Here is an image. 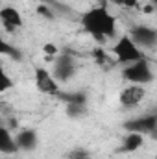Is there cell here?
Instances as JSON below:
<instances>
[{
  "instance_id": "obj_16",
  "label": "cell",
  "mask_w": 157,
  "mask_h": 159,
  "mask_svg": "<svg viewBox=\"0 0 157 159\" xmlns=\"http://www.w3.org/2000/svg\"><path fill=\"white\" fill-rule=\"evenodd\" d=\"M65 159H94L92 157V154L87 150V148H72V150H69L67 154H65Z\"/></svg>"
},
{
  "instance_id": "obj_9",
  "label": "cell",
  "mask_w": 157,
  "mask_h": 159,
  "mask_svg": "<svg viewBox=\"0 0 157 159\" xmlns=\"http://www.w3.org/2000/svg\"><path fill=\"white\" fill-rule=\"evenodd\" d=\"M124 128L128 131H137V133H141L144 137L146 135H154L157 129V115L155 113H146V115H142L139 119H133L129 122H126Z\"/></svg>"
},
{
  "instance_id": "obj_13",
  "label": "cell",
  "mask_w": 157,
  "mask_h": 159,
  "mask_svg": "<svg viewBox=\"0 0 157 159\" xmlns=\"http://www.w3.org/2000/svg\"><path fill=\"white\" fill-rule=\"evenodd\" d=\"M19 148H17V143H15V137L11 135V131L0 124V154H7V156H13L17 154Z\"/></svg>"
},
{
  "instance_id": "obj_19",
  "label": "cell",
  "mask_w": 157,
  "mask_h": 159,
  "mask_svg": "<svg viewBox=\"0 0 157 159\" xmlns=\"http://www.w3.org/2000/svg\"><path fill=\"white\" fill-rule=\"evenodd\" d=\"M43 52H44L50 59H54V57L59 54V48H57V44H54V43H46V44L43 46Z\"/></svg>"
},
{
  "instance_id": "obj_22",
  "label": "cell",
  "mask_w": 157,
  "mask_h": 159,
  "mask_svg": "<svg viewBox=\"0 0 157 159\" xmlns=\"http://www.w3.org/2000/svg\"><path fill=\"white\" fill-rule=\"evenodd\" d=\"M39 2H44V0H39Z\"/></svg>"
},
{
  "instance_id": "obj_12",
  "label": "cell",
  "mask_w": 157,
  "mask_h": 159,
  "mask_svg": "<svg viewBox=\"0 0 157 159\" xmlns=\"http://www.w3.org/2000/svg\"><path fill=\"white\" fill-rule=\"evenodd\" d=\"M142 146H144V135H141L137 131H128L120 139L118 152L120 154H133V152H139Z\"/></svg>"
},
{
  "instance_id": "obj_6",
  "label": "cell",
  "mask_w": 157,
  "mask_h": 159,
  "mask_svg": "<svg viewBox=\"0 0 157 159\" xmlns=\"http://www.w3.org/2000/svg\"><path fill=\"white\" fill-rule=\"evenodd\" d=\"M146 94H148V91H146V87H144V85L128 83L126 87H122V89H120V93H118V102H120V106H122V107L131 109V107L141 106V104L144 102Z\"/></svg>"
},
{
  "instance_id": "obj_18",
  "label": "cell",
  "mask_w": 157,
  "mask_h": 159,
  "mask_svg": "<svg viewBox=\"0 0 157 159\" xmlns=\"http://www.w3.org/2000/svg\"><path fill=\"white\" fill-rule=\"evenodd\" d=\"M92 56H94V59H96L98 65H109V63H111L109 57H107V54H105L102 48H96V50L92 52Z\"/></svg>"
},
{
  "instance_id": "obj_20",
  "label": "cell",
  "mask_w": 157,
  "mask_h": 159,
  "mask_svg": "<svg viewBox=\"0 0 157 159\" xmlns=\"http://www.w3.org/2000/svg\"><path fill=\"white\" fill-rule=\"evenodd\" d=\"M37 13H39V15H43V17H46V19H52V17H54V13H52V11H50L44 4L37 6Z\"/></svg>"
},
{
  "instance_id": "obj_17",
  "label": "cell",
  "mask_w": 157,
  "mask_h": 159,
  "mask_svg": "<svg viewBox=\"0 0 157 159\" xmlns=\"http://www.w3.org/2000/svg\"><path fill=\"white\" fill-rule=\"evenodd\" d=\"M109 2H113L115 6L124 7V9H135V7H139V0H109Z\"/></svg>"
},
{
  "instance_id": "obj_24",
  "label": "cell",
  "mask_w": 157,
  "mask_h": 159,
  "mask_svg": "<svg viewBox=\"0 0 157 159\" xmlns=\"http://www.w3.org/2000/svg\"><path fill=\"white\" fill-rule=\"evenodd\" d=\"M104 2H105V0H104Z\"/></svg>"
},
{
  "instance_id": "obj_2",
  "label": "cell",
  "mask_w": 157,
  "mask_h": 159,
  "mask_svg": "<svg viewBox=\"0 0 157 159\" xmlns=\"http://www.w3.org/2000/svg\"><path fill=\"white\" fill-rule=\"evenodd\" d=\"M122 78L126 80L128 83H137V85H150L154 78H155V72H154V67H152V61L142 57L139 61H133V63H128L122 67Z\"/></svg>"
},
{
  "instance_id": "obj_10",
  "label": "cell",
  "mask_w": 157,
  "mask_h": 159,
  "mask_svg": "<svg viewBox=\"0 0 157 159\" xmlns=\"http://www.w3.org/2000/svg\"><path fill=\"white\" fill-rule=\"evenodd\" d=\"M0 22L7 32H17L24 26L22 13L15 6H2L0 7Z\"/></svg>"
},
{
  "instance_id": "obj_7",
  "label": "cell",
  "mask_w": 157,
  "mask_h": 159,
  "mask_svg": "<svg viewBox=\"0 0 157 159\" xmlns=\"http://www.w3.org/2000/svg\"><path fill=\"white\" fill-rule=\"evenodd\" d=\"M65 100V111L70 119H81L87 115V94L85 93H69L61 96Z\"/></svg>"
},
{
  "instance_id": "obj_15",
  "label": "cell",
  "mask_w": 157,
  "mask_h": 159,
  "mask_svg": "<svg viewBox=\"0 0 157 159\" xmlns=\"http://www.w3.org/2000/svg\"><path fill=\"white\" fill-rule=\"evenodd\" d=\"M0 56H9V57H13V59H20L22 56H20V52L9 43V41H6L2 35H0Z\"/></svg>"
},
{
  "instance_id": "obj_4",
  "label": "cell",
  "mask_w": 157,
  "mask_h": 159,
  "mask_svg": "<svg viewBox=\"0 0 157 159\" xmlns=\"http://www.w3.org/2000/svg\"><path fill=\"white\" fill-rule=\"evenodd\" d=\"M52 76L56 78L57 83H65L69 80H72L78 72V61L74 59L72 54L69 52H59L54 57V67H52Z\"/></svg>"
},
{
  "instance_id": "obj_14",
  "label": "cell",
  "mask_w": 157,
  "mask_h": 159,
  "mask_svg": "<svg viewBox=\"0 0 157 159\" xmlns=\"http://www.w3.org/2000/svg\"><path fill=\"white\" fill-rule=\"evenodd\" d=\"M13 85H15V81H13V78H11V74H9V72L6 70V67L0 63V94L11 91Z\"/></svg>"
},
{
  "instance_id": "obj_21",
  "label": "cell",
  "mask_w": 157,
  "mask_h": 159,
  "mask_svg": "<svg viewBox=\"0 0 157 159\" xmlns=\"http://www.w3.org/2000/svg\"><path fill=\"white\" fill-rule=\"evenodd\" d=\"M0 159H9V156H7V157H0Z\"/></svg>"
},
{
  "instance_id": "obj_5",
  "label": "cell",
  "mask_w": 157,
  "mask_h": 159,
  "mask_svg": "<svg viewBox=\"0 0 157 159\" xmlns=\"http://www.w3.org/2000/svg\"><path fill=\"white\" fill-rule=\"evenodd\" d=\"M128 35L131 37V41L146 54V50H155L157 46V30L150 24H133L128 32Z\"/></svg>"
},
{
  "instance_id": "obj_8",
  "label": "cell",
  "mask_w": 157,
  "mask_h": 159,
  "mask_svg": "<svg viewBox=\"0 0 157 159\" xmlns=\"http://www.w3.org/2000/svg\"><path fill=\"white\" fill-rule=\"evenodd\" d=\"M34 81L37 91L43 94H59V83L52 76V72L44 67H35L34 70Z\"/></svg>"
},
{
  "instance_id": "obj_1",
  "label": "cell",
  "mask_w": 157,
  "mask_h": 159,
  "mask_svg": "<svg viewBox=\"0 0 157 159\" xmlns=\"http://www.w3.org/2000/svg\"><path fill=\"white\" fill-rule=\"evenodd\" d=\"M79 24L87 35H91L96 43H105L107 39L117 37L118 32V22L117 17L109 11L105 4L92 6L87 11H83Z\"/></svg>"
},
{
  "instance_id": "obj_11",
  "label": "cell",
  "mask_w": 157,
  "mask_h": 159,
  "mask_svg": "<svg viewBox=\"0 0 157 159\" xmlns=\"http://www.w3.org/2000/svg\"><path fill=\"white\" fill-rule=\"evenodd\" d=\"M15 143L19 152H32L39 146V133L34 128H24L15 135Z\"/></svg>"
},
{
  "instance_id": "obj_3",
  "label": "cell",
  "mask_w": 157,
  "mask_h": 159,
  "mask_svg": "<svg viewBox=\"0 0 157 159\" xmlns=\"http://www.w3.org/2000/svg\"><path fill=\"white\" fill-rule=\"evenodd\" d=\"M111 52H113L117 63H120V65H128V63H133V61H139V59L146 57V54L131 41V37L128 34L118 35L117 41L113 43Z\"/></svg>"
},
{
  "instance_id": "obj_23",
  "label": "cell",
  "mask_w": 157,
  "mask_h": 159,
  "mask_svg": "<svg viewBox=\"0 0 157 159\" xmlns=\"http://www.w3.org/2000/svg\"><path fill=\"white\" fill-rule=\"evenodd\" d=\"M0 124H2V122H0Z\"/></svg>"
}]
</instances>
